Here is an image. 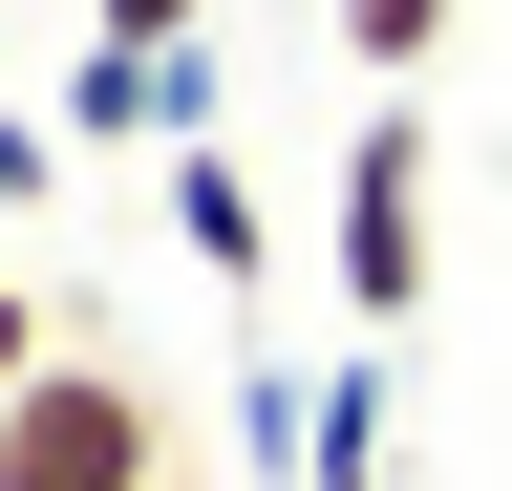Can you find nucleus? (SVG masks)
<instances>
[{
    "instance_id": "obj_6",
    "label": "nucleus",
    "mask_w": 512,
    "mask_h": 491,
    "mask_svg": "<svg viewBox=\"0 0 512 491\" xmlns=\"http://www.w3.org/2000/svg\"><path fill=\"white\" fill-rule=\"evenodd\" d=\"M64 321H86V299H43L22 257H0V406H22V385H43V363H64Z\"/></svg>"
},
{
    "instance_id": "obj_2",
    "label": "nucleus",
    "mask_w": 512,
    "mask_h": 491,
    "mask_svg": "<svg viewBox=\"0 0 512 491\" xmlns=\"http://www.w3.org/2000/svg\"><path fill=\"white\" fill-rule=\"evenodd\" d=\"M427 193H448V129L363 107V150H342V321H427Z\"/></svg>"
},
{
    "instance_id": "obj_3",
    "label": "nucleus",
    "mask_w": 512,
    "mask_h": 491,
    "mask_svg": "<svg viewBox=\"0 0 512 491\" xmlns=\"http://www.w3.org/2000/svg\"><path fill=\"white\" fill-rule=\"evenodd\" d=\"M171 235H192V278H214V299L278 278V214H256V171H235V150H171Z\"/></svg>"
},
{
    "instance_id": "obj_4",
    "label": "nucleus",
    "mask_w": 512,
    "mask_h": 491,
    "mask_svg": "<svg viewBox=\"0 0 512 491\" xmlns=\"http://www.w3.org/2000/svg\"><path fill=\"white\" fill-rule=\"evenodd\" d=\"M384 427H406V406H384V342H342L299 385V491H384Z\"/></svg>"
},
{
    "instance_id": "obj_5",
    "label": "nucleus",
    "mask_w": 512,
    "mask_h": 491,
    "mask_svg": "<svg viewBox=\"0 0 512 491\" xmlns=\"http://www.w3.org/2000/svg\"><path fill=\"white\" fill-rule=\"evenodd\" d=\"M342 43H363V65H384V107H406V86L448 65V0H342Z\"/></svg>"
},
{
    "instance_id": "obj_7",
    "label": "nucleus",
    "mask_w": 512,
    "mask_h": 491,
    "mask_svg": "<svg viewBox=\"0 0 512 491\" xmlns=\"http://www.w3.org/2000/svg\"><path fill=\"white\" fill-rule=\"evenodd\" d=\"M86 43L107 65H171V43H214V0H86Z\"/></svg>"
},
{
    "instance_id": "obj_1",
    "label": "nucleus",
    "mask_w": 512,
    "mask_h": 491,
    "mask_svg": "<svg viewBox=\"0 0 512 491\" xmlns=\"http://www.w3.org/2000/svg\"><path fill=\"white\" fill-rule=\"evenodd\" d=\"M0 491H171V385L64 321V363L0 406Z\"/></svg>"
},
{
    "instance_id": "obj_8",
    "label": "nucleus",
    "mask_w": 512,
    "mask_h": 491,
    "mask_svg": "<svg viewBox=\"0 0 512 491\" xmlns=\"http://www.w3.org/2000/svg\"><path fill=\"white\" fill-rule=\"evenodd\" d=\"M43 171H64V129H43V107H0V214H43Z\"/></svg>"
}]
</instances>
